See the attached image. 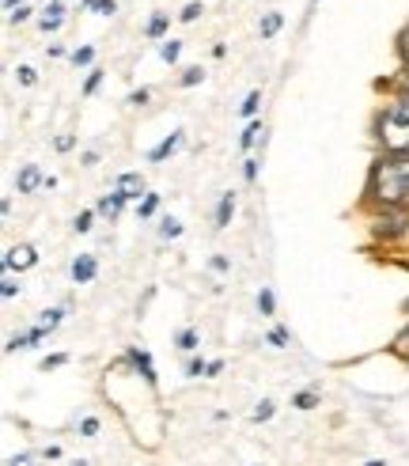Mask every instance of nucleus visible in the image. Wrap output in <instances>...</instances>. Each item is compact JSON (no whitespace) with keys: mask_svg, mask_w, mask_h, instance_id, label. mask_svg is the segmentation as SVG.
<instances>
[{"mask_svg":"<svg viewBox=\"0 0 409 466\" xmlns=\"http://www.w3.org/2000/svg\"><path fill=\"white\" fill-rule=\"evenodd\" d=\"M371 235L379 243H398L409 235V205L371 209Z\"/></svg>","mask_w":409,"mask_h":466,"instance_id":"nucleus-2","label":"nucleus"},{"mask_svg":"<svg viewBox=\"0 0 409 466\" xmlns=\"http://www.w3.org/2000/svg\"><path fill=\"white\" fill-rule=\"evenodd\" d=\"M398 57H402V65H409V27L398 35Z\"/></svg>","mask_w":409,"mask_h":466,"instance_id":"nucleus-40","label":"nucleus"},{"mask_svg":"<svg viewBox=\"0 0 409 466\" xmlns=\"http://www.w3.org/2000/svg\"><path fill=\"white\" fill-rule=\"evenodd\" d=\"M281 27H284V16H281V12H265L262 23H258V35H262V38H273Z\"/></svg>","mask_w":409,"mask_h":466,"instance_id":"nucleus-18","label":"nucleus"},{"mask_svg":"<svg viewBox=\"0 0 409 466\" xmlns=\"http://www.w3.org/2000/svg\"><path fill=\"white\" fill-rule=\"evenodd\" d=\"M201 12H205V4H201V0H190V4H186L182 12H179V19H182V23H194V19L201 16Z\"/></svg>","mask_w":409,"mask_h":466,"instance_id":"nucleus-36","label":"nucleus"},{"mask_svg":"<svg viewBox=\"0 0 409 466\" xmlns=\"http://www.w3.org/2000/svg\"><path fill=\"white\" fill-rule=\"evenodd\" d=\"M125 360L133 364V372H137L140 379L152 387V391H159V372H156V360H152V353H145L140 345H129V349H125Z\"/></svg>","mask_w":409,"mask_h":466,"instance_id":"nucleus-3","label":"nucleus"},{"mask_svg":"<svg viewBox=\"0 0 409 466\" xmlns=\"http://www.w3.org/2000/svg\"><path fill=\"white\" fill-rule=\"evenodd\" d=\"M0 216H4V220L12 216V197H4V201H0Z\"/></svg>","mask_w":409,"mask_h":466,"instance_id":"nucleus-51","label":"nucleus"},{"mask_svg":"<svg viewBox=\"0 0 409 466\" xmlns=\"http://www.w3.org/2000/svg\"><path fill=\"white\" fill-rule=\"evenodd\" d=\"M208 270H213V273H228L231 262L224 258V254H213V258H208Z\"/></svg>","mask_w":409,"mask_h":466,"instance_id":"nucleus-41","label":"nucleus"},{"mask_svg":"<svg viewBox=\"0 0 409 466\" xmlns=\"http://www.w3.org/2000/svg\"><path fill=\"white\" fill-rule=\"evenodd\" d=\"M42 459H46V462H57V459H61V448H57V443H46V448H42Z\"/></svg>","mask_w":409,"mask_h":466,"instance_id":"nucleus-47","label":"nucleus"},{"mask_svg":"<svg viewBox=\"0 0 409 466\" xmlns=\"http://www.w3.org/2000/svg\"><path fill=\"white\" fill-rule=\"evenodd\" d=\"M65 364H69V353H50V357H42L38 368L42 372H57V368H65Z\"/></svg>","mask_w":409,"mask_h":466,"instance_id":"nucleus-34","label":"nucleus"},{"mask_svg":"<svg viewBox=\"0 0 409 466\" xmlns=\"http://www.w3.org/2000/svg\"><path fill=\"white\" fill-rule=\"evenodd\" d=\"M258 110H262V91H258V87H254V91H250L247 99H242V106H239V114H242V118H247V121H254V118H258Z\"/></svg>","mask_w":409,"mask_h":466,"instance_id":"nucleus-23","label":"nucleus"},{"mask_svg":"<svg viewBox=\"0 0 409 466\" xmlns=\"http://www.w3.org/2000/svg\"><path fill=\"white\" fill-rule=\"evenodd\" d=\"M69 466H91V462H87V459H72Z\"/></svg>","mask_w":409,"mask_h":466,"instance_id":"nucleus-54","label":"nucleus"},{"mask_svg":"<svg viewBox=\"0 0 409 466\" xmlns=\"http://www.w3.org/2000/svg\"><path fill=\"white\" fill-rule=\"evenodd\" d=\"M174 349H179V353H186V357H194V353L201 349V334H197L194 326H182L179 334H174Z\"/></svg>","mask_w":409,"mask_h":466,"instance_id":"nucleus-14","label":"nucleus"},{"mask_svg":"<svg viewBox=\"0 0 409 466\" xmlns=\"http://www.w3.org/2000/svg\"><path fill=\"white\" fill-rule=\"evenodd\" d=\"M27 338H30V349H35V345H42V341L50 338V330H42V326H30V330H27Z\"/></svg>","mask_w":409,"mask_h":466,"instance_id":"nucleus-45","label":"nucleus"},{"mask_svg":"<svg viewBox=\"0 0 409 466\" xmlns=\"http://www.w3.org/2000/svg\"><path fill=\"white\" fill-rule=\"evenodd\" d=\"M292 406L303 409V414H307V409H315L318 406V391H311V387H307V391H296L292 394Z\"/></svg>","mask_w":409,"mask_h":466,"instance_id":"nucleus-29","label":"nucleus"},{"mask_svg":"<svg viewBox=\"0 0 409 466\" xmlns=\"http://www.w3.org/2000/svg\"><path fill=\"white\" fill-rule=\"evenodd\" d=\"M311 4H318V0H311Z\"/></svg>","mask_w":409,"mask_h":466,"instance_id":"nucleus-56","label":"nucleus"},{"mask_svg":"<svg viewBox=\"0 0 409 466\" xmlns=\"http://www.w3.org/2000/svg\"><path fill=\"white\" fill-rule=\"evenodd\" d=\"M0 296H4V299H16V296H19V284L12 281V277H4V281H0Z\"/></svg>","mask_w":409,"mask_h":466,"instance_id":"nucleus-42","label":"nucleus"},{"mask_svg":"<svg viewBox=\"0 0 409 466\" xmlns=\"http://www.w3.org/2000/svg\"><path fill=\"white\" fill-rule=\"evenodd\" d=\"M16 8H23V0H4V12H8V16H12Z\"/></svg>","mask_w":409,"mask_h":466,"instance_id":"nucleus-52","label":"nucleus"},{"mask_svg":"<svg viewBox=\"0 0 409 466\" xmlns=\"http://www.w3.org/2000/svg\"><path fill=\"white\" fill-rule=\"evenodd\" d=\"M23 349H30V338L27 334H16V338L4 341V353H23Z\"/></svg>","mask_w":409,"mask_h":466,"instance_id":"nucleus-37","label":"nucleus"},{"mask_svg":"<svg viewBox=\"0 0 409 466\" xmlns=\"http://www.w3.org/2000/svg\"><path fill=\"white\" fill-rule=\"evenodd\" d=\"M35 262H38V250L30 247V243H19V247H8V250H4V258H0V270H4V273H12V270L23 273V270H30Z\"/></svg>","mask_w":409,"mask_h":466,"instance_id":"nucleus-4","label":"nucleus"},{"mask_svg":"<svg viewBox=\"0 0 409 466\" xmlns=\"http://www.w3.org/2000/svg\"><path fill=\"white\" fill-rule=\"evenodd\" d=\"M405 129L409 133V95H394L391 99V106L383 110V118H379V129Z\"/></svg>","mask_w":409,"mask_h":466,"instance_id":"nucleus-5","label":"nucleus"},{"mask_svg":"<svg viewBox=\"0 0 409 466\" xmlns=\"http://www.w3.org/2000/svg\"><path fill=\"white\" fill-rule=\"evenodd\" d=\"M148 99H152V91H148V87H137V91H129V99H125V103H129V106H145Z\"/></svg>","mask_w":409,"mask_h":466,"instance_id":"nucleus-39","label":"nucleus"},{"mask_svg":"<svg viewBox=\"0 0 409 466\" xmlns=\"http://www.w3.org/2000/svg\"><path fill=\"white\" fill-rule=\"evenodd\" d=\"M46 186V174H42L38 163H23V167L16 171V194H35Z\"/></svg>","mask_w":409,"mask_h":466,"instance_id":"nucleus-8","label":"nucleus"},{"mask_svg":"<svg viewBox=\"0 0 409 466\" xmlns=\"http://www.w3.org/2000/svg\"><path fill=\"white\" fill-rule=\"evenodd\" d=\"M106 80V69H99V65H95V69H87V80H84V99H91L95 91H99V84H103Z\"/></svg>","mask_w":409,"mask_h":466,"instance_id":"nucleus-27","label":"nucleus"},{"mask_svg":"<svg viewBox=\"0 0 409 466\" xmlns=\"http://www.w3.org/2000/svg\"><path fill=\"white\" fill-rule=\"evenodd\" d=\"M159 213V194H145V201H140L137 205V220H152V216H156Z\"/></svg>","mask_w":409,"mask_h":466,"instance_id":"nucleus-24","label":"nucleus"},{"mask_svg":"<svg viewBox=\"0 0 409 466\" xmlns=\"http://www.w3.org/2000/svg\"><path fill=\"white\" fill-rule=\"evenodd\" d=\"M273 414H277V402H273V398H262V402L250 409V421L254 425H265V421H273Z\"/></svg>","mask_w":409,"mask_h":466,"instance_id":"nucleus-19","label":"nucleus"},{"mask_svg":"<svg viewBox=\"0 0 409 466\" xmlns=\"http://www.w3.org/2000/svg\"><path fill=\"white\" fill-rule=\"evenodd\" d=\"M265 341H269L273 349H288V345H292V334H288L284 326H273L269 334H265Z\"/></svg>","mask_w":409,"mask_h":466,"instance_id":"nucleus-31","label":"nucleus"},{"mask_svg":"<svg viewBox=\"0 0 409 466\" xmlns=\"http://www.w3.org/2000/svg\"><path fill=\"white\" fill-rule=\"evenodd\" d=\"M220 372H224V360H208V372H205V379H216Z\"/></svg>","mask_w":409,"mask_h":466,"instance_id":"nucleus-48","label":"nucleus"},{"mask_svg":"<svg viewBox=\"0 0 409 466\" xmlns=\"http://www.w3.org/2000/svg\"><path fill=\"white\" fill-rule=\"evenodd\" d=\"M65 23V0H50L46 8H42V16H38V30L42 35H57Z\"/></svg>","mask_w":409,"mask_h":466,"instance_id":"nucleus-11","label":"nucleus"},{"mask_svg":"<svg viewBox=\"0 0 409 466\" xmlns=\"http://www.w3.org/2000/svg\"><path fill=\"white\" fill-rule=\"evenodd\" d=\"M46 53H50V57H72V53H69V50H65V46H61V42H53V46H46Z\"/></svg>","mask_w":409,"mask_h":466,"instance_id":"nucleus-49","label":"nucleus"},{"mask_svg":"<svg viewBox=\"0 0 409 466\" xmlns=\"http://www.w3.org/2000/svg\"><path fill=\"white\" fill-rule=\"evenodd\" d=\"M8 466H35V451H19L8 459Z\"/></svg>","mask_w":409,"mask_h":466,"instance_id":"nucleus-44","label":"nucleus"},{"mask_svg":"<svg viewBox=\"0 0 409 466\" xmlns=\"http://www.w3.org/2000/svg\"><path fill=\"white\" fill-rule=\"evenodd\" d=\"M231 216H235V194H231V190H224V194H220V201H216L213 228H216V231H224V228L231 224Z\"/></svg>","mask_w":409,"mask_h":466,"instance_id":"nucleus-12","label":"nucleus"},{"mask_svg":"<svg viewBox=\"0 0 409 466\" xmlns=\"http://www.w3.org/2000/svg\"><path fill=\"white\" fill-rule=\"evenodd\" d=\"M182 144H186V133H182V129H174V133H167V137H163V140L156 144V148H152V152H148V163H167V160H171V155H174V152H179V148H182Z\"/></svg>","mask_w":409,"mask_h":466,"instance_id":"nucleus-10","label":"nucleus"},{"mask_svg":"<svg viewBox=\"0 0 409 466\" xmlns=\"http://www.w3.org/2000/svg\"><path fill=\"white\" fill-rule=\"evenodd\" d=\"M197 84H205V69H201V65H190V69H182L179 87H197Z\"/></svg>","mask_w":409,"mask_h":466,"instance_id":"nucleus-28","label":"nucleus"},{"mask_svg":"<svg viewBox=\"0 0 409 466\" xmlns=\"http://www.w3.org/2000/svg\"><path fill=\"white\" fill-rule=\"evenodd\" d=\"M53 148H57V152H72L76 148V137H72V133H61V137L53 140Z\"/></svg>","mask_w":409,"mask_h":466,"instance_id":"nucleus-43","label":"nucleus"},{"mask_svg":"<svg viewBox=\"0 0 409 466\" xmlns=\"http://www.w3.org/2000/svg\"><path fill=\"white\" fill-rule=\"evenodd\" d=\"M258 171H262V160L258 155H247V160H242V182H258Z\"/></svg>","mask_w":409,"mask_h":466,"instance_id":"nucleus-32","label":"nucleus"},{"mask_svg":"<svg viewBox=\"0 0 409 466\" xmlns=\"http://www.w3.org/2000/svg\"><path fill=\"white\" fill-rule=\"evenodd\" d=\"M409 205V155L383 152L371 160L364 182V209H394Z\"/></svg>","mask_w":409,"mask_h":466,"instance_id":"nucleus-1","label":"nucleus"},{"mask_svg":"<svg viewBox=\"0 0 409 466\" xmlns=\"http://www.w3.org/2000/svg\"><path fill=\"white\" fill-rule=\"evenodd\" d=\"M258 311H262V318H273V315H277V296H273L269 284L258 288Z\"/></svg>","mask_w":409,"mask_h":466,"instance_id":"nucleus-17","label":"nucleus"},{"mask_svg":"<svg viewBox=\"0 0 409 466\" xmlns=\"http://www.w3.org/2000/svg\"><path fill=\"white\" fill-rule=\"evenodd\" d=\"M167 30H171V12H156L145 23V38L148 42H163V38H167Z\"/></svg>","mask_w":409,"mask_h":466,"instance_id":"nucleus-13","label":"nucleus"},{"mask_svg":"<svg viewBox=\"0 0 409 466\" xmlns=\"http://www.w3.org/2000/svg\"><path fill=\"white\" fill-rule=\"evenodd\" d=\"M205 372H208V360H205V357H197V353H194L190 360H186V368H182L186 379H201Z\"/></svg>","mask_w":409,"mask_h":466,"instance_id":"nucleus-26","label":"nucleus"},{"mask_svg":"<svg viewBox=\"0 0 409 466\" xmlns=\"http://www.w3.org/2000/svg\"><path fill=\"white\" fill-rule=\"evenodd\" d=\"M65 315H69V304H65V307H46V311L38 315V326L53 334V330H57V326L65 323Z\"/></svg>","mask_w":409,"mask_h":466,"instance_id":"nucleus-16","label":"nucleus"},{"mask_svg":"<svg viewBox=\"0 0 409 466\" xmlns=\"http://www.w3.org/2000/svg\"><path fill=\"white\" fill-rule=\"evenodd\" d=\"M95 4H99V0H80V8H84V12H95Z\"/></svg>","mask_w":409,"mask_h":466,"instance_id":"nucleus-53","label":"nucleus"},{"mask_svg":"<svg viewBox=\"0 0 409 466\" xmlns=\"http://www.w3.org/2000/svg\"><path fill=\"white\" fill-rule=\"evenodd\" d=\"M159 57L167 61V65H174V61L182 57V42H179V38H163V42H159Z\"/></svg>","mask_w":409,"mask_h":466,"instance_id":"nucleus-25","label":"nucleus"},{"mask_svg":"<svg viewBox=\"0 0 409 466\" xmlns=\"http://www.w3.org/2000/svg\"><path fill=\"white\" fill-rule=\"evenodd\" d=\"M16 80L23 84V87H35V84H38V69H30V65H19V69H16Z\"/></svg>","mask_w":409,"mask_h":466,"instance_id":"nucleus-35","label":"nucleus"},{"mask_svg":"<svg viewBox=\"0 0 409 466\" xmlns=\"http://www.w3.org/2000/svg\"><path fill=\"white\" fill-rule=\"evenodd\" d=\"M262 137H265V126L258 118L254 121H247V129H242V137H239V152H250V148H258L262 144Z\"/></svg>","mask_w":409,"mask_h":466,"instance_id":"nucleus-15","label":"nucleus"},{"mask_svg":"<svg viewBox=\"0 0 409 466\" xmlns=\"http://www.w3.org/2000/svg\"><path fill=\"white\" fill-rule=\"evenodd\" d=\"M364 466H386L383 459H371V462H364Z\"/></svg>","mask_w":409,"mask_h":466,"instance_id":"nucleus-55","label":"nucleus"},{"mask_svg":"<svg viewBox=\"0 0 409 466\" xmlns=\"http://www.w3.org/2000/svg\"><path fill=\"white\" fill-rule=\"evenodd\" d=\"M69 277H72V284H91L99 277V258L95 254H76L69 265Z\"/></svg>","mask_w":409,"mask_h":466,"instance_id":"nucleus-7","label":"nucleus"},{"mask_svg":"<svg viewBox=\"0 0 409 466\" xmlns=\"http://www.w3.org/2000/svg\"><path fill=\"white\" fill-rule=\"evenodd\" d=\"M114 190H125L129 194V201H145V194H148V186H145V174L140 171H121L118 179H114Z\"/></svg>","mask_w":409,"mask_h":466,"instance_id":"nucleus-9","label":"nucleus"},{"mask_svg":"<svg viewBox=\"0 0 409 466\" xmlns=\"http://www.w3.org/2000/svg\"><path fill=\"white\" fill-rule=\"evenodd\" d=\"M125 205H129V194H125V190H110V194H103V197L95 201V213L103 216V220H110V224H114V220L121 216V209H125Z\"/></svg>","mask_w":409,"mask_h":466,"instance_id":"nucleus-6","label":"nucleus"},{"mask_svg":"<svg viewBox=\"0 0 409 466\" xmlns=\"http://www.w3.org/2000/svg\"><path fill=\"white\" fill-rule=\"evenodd\" d=\"M95 209H80V213H76L72 216V231H76V235H87V231H91V224H95Z\"/></svg>","mask_w":409,"mask_h":466,"instance_id":"nucleus-22","label":"nucleus"},{"mask_svg":"<svg viewBox=\"0 0 409 466\" xmlns=\"http://www.w3.org/2000/svg\"><path fill=\"white\" fill-rule=\"evenodd\" d=\"M30 16H35V8H30V4H23V8H16V12L8 16V23H12V27H19V23H27Z\"/></svg>","mask_w":409,"mask_h":466,"instance_id":"nucleus-38","label":"nucleus"},{"mask_svg":"<svg viewBox=\"0 0 409 466\" xmlns=\"http://www.w3.org/2000/svg\"><path fill=\"white\" fill-rule=\"evenodd\" d=\"M182 235V224L174 216H163L159 220V239H179Z\"/></svg>","mask_w":409,"mask_h":466,"instance_id":"nucleus-33","label":"nucleus"},{"mask_svg":"<svg viewBox=\"0 0 409 466\" xmlns=\"http://www.w3.org/2000/svg\"><path fill=\"white\" fill-rule=\"evenodd\" d=\"M76 432H80L84 440H95L99 432H103V421H99L95 414H87V417H80V421H76Z\"/></svg>","mask_w":409,"mask_h":466,"instance_id":"nucleus-20","label":"nucleus"},{"mask_svg":"<svg viewBox=\"0 0 409 466\" xmlns=\"http://www.w3.org/2000/svg\"><path fill=\"white\" fill-rule=\"evenodd\" d=\"M69 61L72 69H95V46H76Z\"/></svg>","mask_w":409,"mask_h":466,"instance_id":"nucleus-21","label":"nucleus"},{"mask_svg":"<svg viewBox=\"0 0 409 466\" xmlns=\"http://www.w3.org/2000/svg\"><path fill=\"white\" fill-rule=\"evenodd\" d=\"M118 12V0H99L95 4V16H114Z\"/></svg>","mask_w":409,"mask_h":466,"instance_id":"nucleus-46","label":"nucleus"},{"mask_svg":"<svg viewBox=\"0 0 409 466\" xmlns=\"http://www.w3.org/2000/svg\"><path fill=\"white\" fill-rule=\"evenodd\" d=\"M80 163H84V167H95V163H99V152H95V148H87V152L80 155Z\"/></svg>","mask_w":409,"mask_h":466,"instance_id":"nucleus-50","label":"nucleus"},{"mask_svg":"<svg viewBox=\"0 0 409 466\" xmlns=\"http://www.w3.org/2000/svg\"><path fill=\"white\" fill-rule=\"evenodd\" d=\"M386 87H391L394 95H409V65H402V69L394 72V80H386Z\"/></svg>","mask_w":409,"mask_h":466,"instance_id":"nucleus-30","label":"nucleus"}]
</instances>
